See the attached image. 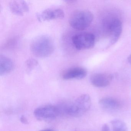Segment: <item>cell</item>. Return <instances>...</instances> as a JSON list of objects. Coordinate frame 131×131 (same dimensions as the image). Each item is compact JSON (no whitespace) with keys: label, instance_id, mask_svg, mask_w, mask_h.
Returning <instances> with one entry per match:
<instances>
[{"label":"cell","instance_id":"cell-14","mask_svg":"<svg viewBox=\"0 0 131 131\" xmlns=\"http://www.w3.org/2000/svg\"><path fill=\"white\" fill-rule=\"evenodd\" d=\"M38 64V62L36 60L33 59H29L26 62L27 67L29 70H31L34 68Z\"/></svg>","mask_w":131,"mask_h":131},{"label":"cell","instance_id":"cell-7","mask_svg":"<svg viewBox=\"0 0 131 131\" xmlns=\"http://www.w3.org/2000/svg\"><path fill=\"white\" fill-rule=\"evenodd\" d=\"M108 31L110 36L109 46H111L117 42L122 34V26L121 21L118 19L111 20L108 25Z\"/></svg>","mask_w":131,"mask_h":131},{"label":"cell","instance_id":"cell-6","mask_svg":"<svg viewBox=\"0 0 131 131\" xmlns=\"http://www.w3.org/2000/svg\"><path fill=\"white\" fill-rule=\"evenodd\" d=\"M63 10L60 8L52 7L46 9L45 10L39 14L37 17L40 22L60 19L63 18L64 17Z\"/></svg>","mask_w":131,"mask_h":131},{"label":"cell","instance_id":"cell-10","mask_svg":"<svg viewBox=\"0 0 131 131\" xmlns=\"http://www.w3.org/2000/svg\"><path fill=\"white\" fill-rule=\"evenodd\" d=\"M10 10L14 14L18 16H23L29 11V7L24 1H13L9 4Z\"/></svg>","mask_w":131,"mask_h":131},{"label":"cell","instance_id":"cell-1","mask_svg":"<svg viewBox=\"0 0 131 131\" xmlns=\"http://www.w3.org/2000/svg\"><path fill=\"white\" fill-rule=\"evenodd\" d=\"M54 42L51 37L40 36L34 38L30 44V50L36 57H46L52 54L54 50Z\"/></svg>","mask_w":131,"mask_h":131},{"label":"cell","instance_id":"cell-3","mask_svg":"<svg viewBox=\"0 0 131 131\" xmlns=\"http://www.w3.org/2000/svg\"><path fill=\"white\" fill-rule=\"evenodd\" d=\"M93 19V15L91 12L86 10H78L70 16L69 23L74 29L83 30L89 27Z\"/></svg>","mask_w":131,"mask_h":131},{"label":"cell","instance_id":"cell-16","mask_svg":"<svg viewBox=\"0 0 131 131\" xmlns=\"http://www.w3.org/2000/svg\"><path fill=\"white\" fill-rule=\"evenodd\" d=\"M20 120L21 122L24 124H28V121L27 119L24 116H22L20 118Z\"/></svg>","mask_w":131,"mask_h":131},{"label":"cell","instance_id":"cell-4","mask_svg":"<svg viewBox=\"0 0 131 131\" xmlns=\"http://www.w3.org/2000/svg\"><path fill=\"white\" fill-rule=\"evenodd\" d=\"M95 38L93 34L83 32L73 36L72 42L76 49L79 50L91 49L95 45Z\"/></svg>","mask_w":131,"mask_h":131},{"label":"cell","instance_id":"cell-11","mask_svg":"<svg viewBox=\"0 0 131 131\" xmlns=\"http://www.w3.org/2000/svg\"><path fill=\"white\" fill-rule=\"evenodd\" d=\"M14 68L13 61L9 57L3 55L0 57V75L4 76L11 72Z\"/></svg>","mask_w":131,"mask_h":131},{"label":"cell","instance_id":"cell-9","mask_svg":"<svg viewBox=\"0 0 131 131\" xmlns=\"http://www.w3.org/2000/svg\"><path fill=\"white\" fill-rule=\"evenodd\" d=\"M87 73V70L85 68L77 67L66 70L63 73L62 77L63 79L66 80L81 79L86 76Z\"/></svg>","mask_w":131,"mask_h":131},{"label":"cell","instance_id":"cell-5","mask_svg":"<svg viewBox=\"0 0 131 131\" xmlns=\"http://www.w3.org/2000/svg\"><path fill=\"white\" fill-rule=\"evenodd\" d=\"M60 113L59 107L50 105L40 106L34 111V115L39 120L53 119Z\"/></svg>","mask_w":131,"mask_h":131},{"label":"cell","instance_id":"cell-2","mask_svg":"<svg viewBox=\"0 0 131 131\" xmlns=\"http://www.w3.org/2000/svg\"><path fill=\"white\" fill-rule=\"evenodd\" d=\"M91 103L90 96L88 94H82L79 96L72 104L65 106L63 108V112L72 117H80L90 109Z\"/></svg>","mask_w":131,"mask_h":131},{"label":"cell","instance_id":"cell-13","mask_svg":"<svg viewBox=\"0 0 131 131\" xmlns=\"http://www.w3.org/2000/svg\"><path fill=\"white\" fill-rule=\"evenodd\" d=\"M112 131H128V127L124 122L118 119H113L110 122Z\"/></svg>","mask_w":131,"mask_h":131},{"label":"cell","instance_id":"cell-8","mask_svg":"<svg viewBox=\"0 0 131 131\" xmlns=\"http://www.w3.org/2000/svg\"><path fill=\"white\" fill-rule=\"evenodd\" d=\"M113 79L112 74L106 73H95L92 76L90 81L93 85L97 87H105L110 84Z\"/></svg>","mask_w":131,"mask_h":131},{"label":"cell","instance_id":"cell-15","mask_svg":"<svg viewBox=\"0 0 131 131\" xmlns=\"http://www.w3.org/2000/svg\"><path fill=\"white\" fill-rule=\"evenodd\" d=\"M101 131H111L110 127L108 124H105L102 127Z\"/></svg>","mask_w":131,"mask_h":131},{"label":"cell","instance_id":"cell-12","mask_svg":"<svg viewBox=\"0 0 131 131\" xmlns=\"http://www.w3.org/2000/svg\"><path fill=\"white\" fill-rule=\"evenodd\" d=\"M99 104L103 108L107 109H118L121 106V103L119 101L111 97L102 98L100 100Z\"/></svg>","mask_w":131,"mask_h":131},{"label":"cell","instance_id":"cell-18","mask_svg":"<svg viewBox=\"0 0 131 131\" xmlns=\"http://www.w3.org/2000/svg\"><path fill=\"white\" fill-rule=\"evenodd\" d=\"M128 60L129 62L131 64V54L128 57Z\"/></svg>","mask_w":131,"mask_h":131},{"label":"cell","instance_id":"cell-19","mask_svg":"<svg viewBox=\"0 0 131 131\" xmlns=\"http://www.w3.org/2000/svg\"></svg>","mask_w":131,"mask_h":131},{"label":"cell","instance_id":"cell-17","mask_svg":"<svg viewBox=\"0 0 131 131\" xmlns=\"http://www.w3.org/2000/svg\"><path fill=\"white\" fill-rule=\"evenodd\" d=\"M40 131H56V130H53V129H43V130H40Z\"/></svg>","mask_w":131,"mask_h":131}]
</instances>
